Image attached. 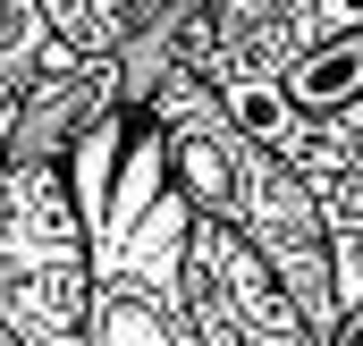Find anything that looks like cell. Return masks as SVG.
Returning a JSON list of instances; mask_svg holds the SVG:
<instances>
[{
    "label": "cell",
    "mask_w": 363,
    "mask_h": 346,
    "mask_svg": "<svg viewBox=\"0 0 363 346\" xmlns=\"http://www.w3.org/2000/svg\"><path fill=\"white\" fill-rule=\"evenodd\" d=\"M186 237L194 220L169 211L144 237L85 254V346H203L194 287H186Z\"/></svg>",
    "instance_id": "obj_1"
},
{
    "label": "cell",
    "mask_w": 363,
    "mask_h": 346,
    "mask_svg": "<svg viewBox=\"0 0 363 346\" xmlns=\"http://www.w3.org/2000/svg\"><path fill=\"white\" fill-rule=\"evenodd\" d=\"M271 93L287 101V118H296V110H347V101H363V26L313 43V51H296V60L279 68Z\"/></svg>",
    "instance_id": "obj_2"
},
{
    "label": "cell",
    "mask_w": 363,
    "mask_h": 346,
    "mask_svg": "<svg viewBox=\"0 0 363 346\" xmlns=\"http://www.w3.org/2000/svg\"><path fill=\"white\" fill-rule=\"evenodd\" d=\"M0 346H17V338H9V330H0Z\"/></svg>",
    "instance_id": "obj_3"
}]
</instances>
